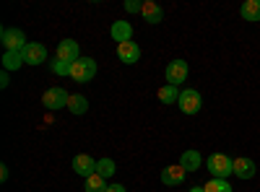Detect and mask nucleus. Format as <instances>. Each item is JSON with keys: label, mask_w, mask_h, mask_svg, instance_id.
Returning a JSON list of instances; mask_svg holds the SVG:
<instances>
[{"label": "nucleus", "mask_w": 260, "mask_h": 192, "mask_svg": "<svg viewBox=\"0 0 260 192\" xmlns=\"http://www.w3.org/2000/svg\"><path fill=\"white\" fill-rule=\"evenodd\" d=\"M52 73H57V75H71V70H73V65H71V62H65V60H52Z\"/></svg>", "instance_id": "5701e85b"}, {"label": "nucleus", "mask_w": 260, "mask_h": 192, "mask_svg": "<svg viewBox=\"0 0 260 192\" xmlns=\"http://www.w3.org/2000/svg\"><path fill=\"white\" fill-rule=\"evenodd\" d=\"M190 192H203V187H192Z\"/></svg>", "instance_id": "cd10ccee"}, {"label": "nucleus", "mask_w": 260, "mask_h": 192, "mask_svg": "<svg viewBox=\"0 0 260 192\" xmlns=\"http://www.w3.org/2000/svg\"><path fill=\"white\" fill-rule=\"evenodd\" d=\"M203 192H232V184L226 179H211L208 184H203Z\"/></svg>", "instance_id": "4be33fe9"}, {"label": "nucleus", "mask_w": 260, "mask_h": 192, "mask_svg": "<svg viewBox=\"0 0 260 192\" xmlns=\"http://www.w3.org/2000/svg\"><path fill=\"white\" fill-rule=\"evenodd\" d=\"M240 13H242L245 21H260V0H245Z\"/></svg>", "instance_id": "dca6fc26"}, {"label": "nucleus", "mask_w": 260, "mask_h": 192, "mask_svg": "<svg viewBox=\"0 0 260 192\" xmlns=\"http://www.w3.org/2000/svg\"><path fill=\"white\" fill-rule=\"evenodd\" d=\"M0 179H3V182L8 179V166H0Z\"/></svg>", "instance_id": "bb28decb"}, {"label": "nucleus", "mask_w": 260, "mask_h": 192, "mask_svg": "<svg viewBox=\"0 0 260 192\" xmlns=\"http://www.w3.org/2000/svg\"><path fill=\"white\" fill-rule=\"evenodd\" d=\"M96 75V62L91 57H81L78 62H73V70H71V78H76L78 83H86Z\"/></svg>", "instance_id": "20e7f679"}, {"label": "nucleus", "mask_w": 260, "mask_h": 192, "mask_svg": "<svg viewBox=\"0 0 260 192\" xmlns=\"http://www.w3.org/2000/svg\"><path fill=\"white\" fill-rule=\"evenodd\" d=\"M47 60V50L45 45H39V42H29V45L24 47V62H29V65H39V62Z\"/></svg>", "instance_id": "1a4fd4ad"}, {"label": "nucleus", "mask_w": 260, "mask_h": 192, "mask_svg": "<svg viewBox=\"0 0 260 192\" xmlns=\"http://www.w3.org/2000/svg\"><path fill=\"white\" fill-rule=\"evenodd\" d=\"M130 36H133V26H130L127 21H115L112 24V39L117 42V45L130 42Z\"/></svg>", "instance_id": "ddd939ff"}, {"label": "nucleus", "mask_w": 260, "mask_h": 192, "mask_svg": "<svg viewBox=\"0 0 260 192\" xmlns=\"http://www.w3.org/2000/svg\"><path fill=\"white\" fill-rule=\"evenodd\" d=\"M141 13H143V18L148 21V24H161V18H164L161 6H159V3H154V0H146Z\"/></svg>", "instance_id": "f8f14e48"}, {"label": "nucleus", "mask_w": 260, "mask_h": 192, "mask_svg": "<svg viewBox=\"0 0 260 192\" xmlns=\"http://www.w3.org/2000/svg\"><path fill=\"white\" fill-rule=\"evenodd\" d=\"M117 57H120V62L133 65V62L141 60V47L136 45V42H125V45H117Z\"/></svg>", "instance_id": "9b49d317"}, {"label": "nucleus", "mask_w": 260, "mask_h": 192, "mask_svg": "<svg viewBox=\"0 0 260 192\" xmlns=\"http://www.w3.org/2000/svg\"><path fill=\"white\" fill-rule=\"evenodd\" d=\"M24 65V52H6L3 55V68L6 70H18Z\"/></svg>", "instance_id": "f3484780"}, {"label": "nucleus", "mask_w": 260, "mask_h": 192, "mask_svg": "<svg viewBox=\"0 0 260 192\" xmlns=\"http://www.w3.org/2000/svg\"><path fill=\"white\" fill-rule=\"evenodd\" d=\"M187 177V172L180 166V164H172V166H164L161 169V182L169 184V187H175V184H182Z\"/></svg>", "instance_id": "9d476101"}, {"label": "nucleus", "mask_w": 260, "mask_h": 192, "mask_svg": "<svg viewBox=\"0 0 260 192\" xmlns=\"http://www.w3.org/2000/svg\"><path fill=\"white\" fill-rule=\"evenodd\" d=\"M180 166L185 169L187 174H190V172H198V169L203 166V159H201V153H198V151H185V153H182V159H180Z\"/></svg>", "instance_id": "2eb2a0df"}, {"label": "nucleus", "mask_w": 260, "mask_h": 192, "mask_svg": "<svg viewBox=\"0 0 260 192\" xmlns=\"http://www.w3.org/2000/svg\"><path fill=\"white\" fill-rule=\"evenodd\" d=\"M107 189H110V184H107L104 177H99V174L86 179V192H107Z\"/></svg>", "instance_id": "6ab92c4d"}, {"label": "nucleus", "mask_w": 260, "mask_h": 192, "mask_svg": "<svg viewBox=\"0 0 260 192\" xmlns=\"http://www.w3.org/2000/svg\"><path fill=\"white\" fill-rule=\"evenodd\" d=\"M73 172L78 174V177H94L96 174V161L91 159V156H86V153H78L76 159H73Z\"/></svg>", "instance_id": "0eeeda50"}, {"label": "nucleus", "mask_w": 260, "mask_h": 192, "mask_svg": "<svg viewBox=\"0 0 260 192\" xmlns=\"http://www.w3.org/2000/svg\"><path fill=\"white\" fill-rule=\"evenodd\" d=\"M107 192H127L122 184H110V189H107Z\"/></svg>", "instance_id": "393cba45"}, {"label": "nucleus", "mask_w": 260, "mask_h": 192, "mask_svg": "<svg viewBox=\"0 0 260 192\" xmlns=\"http://www.w3.org/2000/svg\"><path fill=\"white\" fill-rule=\"evenodd\" d=\"M125 11H127V13H141V11H143V3H136V0H127V3H125Z\"/></svg>", "instance_id": "b1692460"}, {"label": "nucleus", "mask_w": 260, "mask_h": 192, "mask_svg": "<svg viewBox=\"0 0 260 192\" xmlns=\"http://www.w3.org/2000/svg\"><path fill=\"white\" fill-rule=\"evenodd\" d=\"M115 169H117V166H115L112 159H99V161H96V174L104 177V179H107V177H112V174H115Z\"/></svg>", "instance_id": "aec40b11"}, {"label": "nucleus", "mask_w": 260, "mask_h": 192, "mask_svg": "<svg viewBox=\"0 0 260 192\" xmlns=\"http://www.w3.org/2000/svg\"><path fill=\"white\" fill-rule=\"evenodd\" d=\"M159 99H161V104H175L180 99V89L172 86V83H167L164 89H159Z\"/></svg>", "instance_id": "a211bd4d"}, {"label": "nucleus", "mask_w": 260, "mask_h": 192, "mask_svg": "<svg viewBox=\"0 0 260 192\" xmlns=\"http://www.w3.org/2000/svg\"><path fill=\"white\" fill-rule=\"evenodd\" d=\"M177 106H180L185 114H198L201 106H203L201 91H195V89H182V91H180V99H177Z\"/></svg>", "instance_id": "7ed1b4c3"}, {"label": "nucleus", "mask_w": 260, "mask_h": 192, "mask_svg": "<svg viewBox=\"0 0 260 192\" xmlns=\"http://www.w3.org/2000/svg\"><path fill=\"white\" fill-rule=\"evenodd\" d=\"M68 109H71L73 114H83L86 109H89V101H86V96L76 94V96H71V104H68Z\"/></svg>", "instance_id": "412c9836"}, {"label": "nucleus", "mask_w": 260, "mask_h": 192, "mask_svg": "<svg viewBox=\"0 0 260 192\" xmlns=\"http://www.w3.org/2000/svg\"><path fill=\"white\" fill-rule=\"evenodd\" d=\"M206 169L213 174V179H226L229 174H234V159H229L226 153H213L208 156Z\"/></svg>", "instance_id": "f257e3e1"}, {"label": "nucleus", "mask_w": 260, "mask_h": 192, "mask_svg": "<svg viewBox=\"0 0 260 192\" xmlns=\"http://www.w3.org/2000/svg\"><path fill=\"white\" fill-rule=\"evenodd\" d=\"M234 174L240 179H252L255 177V161L252 159H234Z\"/></svg>", "instance_id": "4468645a"}, {"label": "nucleus", "mask_w": 260, "mask_h": 192, "mask_svg": "<svg viewBox=\"0 0 260 192\" xmlns=\"http://www.w3.org/2000/svg\"><path fill=\"white\" fill-rule=\"evenodd\" d=\"M0 86H3V89L8 86V70H3V75H0Z\"/></svg>", "instance_id": "a878e982"}, {"label": "nucleus", "mask_w": 260, "mask_h": 192, "mask_svg": "<svg viewBox=\"0 0 260 192\" xmlns=\"http://www.w3.org/2000/svg\"><path fill=\"white\" fill-rule=\"evenodd\" d=\"M0 42H3L6 52H24V47L29 45L21 29H3L0 31Z\"/></svg>", "instance_id": "f03ea898"}, {"label": "nucleus", "mask_w": 260, "mask_h": 192, "mask_svg": "<svg viewBox=\"0 0 260 192\" xmlns=\"http://www.w3.org/2000/svg\"><path fill=\"white\" fill-rule=\"evenodd\" d=\"M42 104L55 112V109L68 106L71 104V96H68V91H65V89H50V91H45V96H42Z\"/></svg>", "instance_id": "39448f33"}, {"label": "nucleus", "mask_w": 260, "mask_h": 192, "mask_svg": "<svg viewBox=\"0 0 260 192\" xmlns=\"http://www.w3.org/2000/svg\"><path fill=\"white\" fill-rule=\"evenodd\" d=\"M57 60H65V62H78L81 60V55H78V42H73V39H62L60 45H57Z\"/></svg>", "instance_id": "6e6552de"}, {"label": "nucleus", "mask_w": 260, "mask_h": 192, "mask_svg": "<svg viewBox=\"0 0 260 192\" xmlns=\"http://www.w3.org/2000/svg\"><path fill=\"white\" fill-rule=\"evenodd\" d=\"M187 81V62L185 60H172L167 65V83L172 86H180V83Z\"/></svg>", "instance_id": "423d86ee"}]
</instances>
